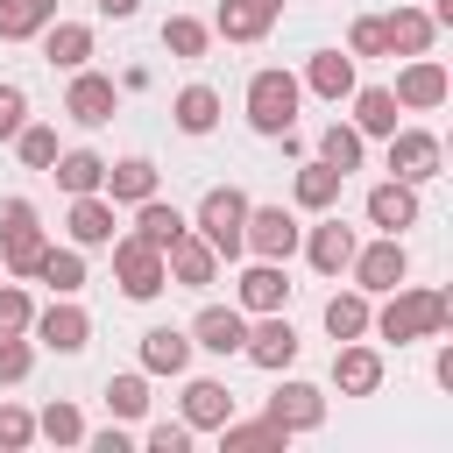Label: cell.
<instances>
[{"instance_id": "1", "label": "cell", "mask_w": 453, "mask_h": 453, "mask_svg": "<svg viewBox=\"0 0 453 453\" xmlns=\"http://www.w3.org/2000/svg\"><path fill=\"white\" fill-rule=\"evenodd\" d=\"M453 319V304H446V290H403L396 283V297L382 304V319H368V326H382V340H425V333H439Z\"/></svg>"}, {"instance_id": "2", "label": "cell", "mask_w": 453, "mask_h": 453, "mask_svg": "<svg viewBox=\"0 0 453 453\" xmlns=\"http://www.w3.org/2000/svg\"><path fill=\"white\" fill-rule=\"evenodd\" d=\"M248 120L262 134H290V120H297V78L290 71H255L248 78Z\"/></svg>"}, {"instance_id": "3", "label": "cell", "mask_w": 453, "mask_h": 453, "mask_svg": "<svg viewBox=\"0 0 453 453\" xmlns=\"http://www.w3.org/2000/svg\"><path fill=\"white\" fill-rule=\"evenodd\" d=\"M241 219H248V198L234 191V184H212L205 198H198V234L212 241V255H241Z\"/></svg>"}, {"instance_id": "4", "label": "cell", "mask_w": 453, "mask_h": 453, "mask_svg": "<svg viewBox=\"0 0 453 453\" xmlns=\"http://www.w3.org/2000/svg\"><path fill=\"white\" fill-rule=\"evenodd\" d=\"M42 226H35V205L28 198H7L0 205V255H7V269L14 276H35V262H42Z\"/></svg>"}, {"instance_id": "5", "label": "cell", "mask_w": 453, "mask_h": 453, "mask_svg": "<svg viewBox=\"0 0 453 453\" xmlns=\"http://www.w3.org/2000/svg\"><path fill=\"white\" fill-rule=\"evenodd\" d=\"M113 276H120V290L127 297H156L163 283H170V269H163V248H149V241H113Z\"/></svg>"}, {"instance_id": "6", "label": "cell", "mask_w": 453, "mask_h": 453, "mask_svg": "<svg viewBox=\"0 0 453 453\" xmlns=\"http://www.w3.org/2000/svg\"><path fill=\"white\" fill-rule=\"evenodd\" d=\"M241 248H255L262 262H283V255L297 248V219H290L283 205H248V219H241Z\"/></svg>"}, {"instance_id": "7", "label": "cell", "mask_w": 453, "mask_h": 453, "mask_svg": "<svg viewBox=\"0 0 453 453\" xmlns=\"http://www.w3.org/2000/svg\"><path fill=\"white\" fill-rule=\"evenodd\" d=\"M389 170H396L403 184L439 177V134H425V127H389Z\"/></svg>"}, {"instance_id": "8", "label": "cell", "mask_w": 453, "mask_h": 453, "mask_svg": "<svg viewBox=\"0 0 453 453\" xmlns=\"http://www.w3.org/2000/svg\"><path fill=\"white\" fill-rule=\"evenodd\" d=\"M354 276H361V290H396L403 283V269H411V255H403V241L389 234V241H375V248H354V262H347Z\"/></svg>"}, {"instance_id": "9", "label": "cell", "mask_w": 453, "mask_h": 453, "mask_svg": "<svg viewBox=\"0 0 453 453\" xmlns=\"http://www.w3.org/2000/svg\"><path fill=\"white\" fill-rule=\"evenodd\" d=\"M241 354H248L255 368H269V375H276V368H290V361H297V333H290V319L262 311V326L241 340Z\"/></svg>"}, {"instance_id": "10", "label": "cell", "mask_w": 453, "mask_h": 453, "mask_svg": "<svg viewBox=\"0 0 453 453\" xmlns=\"http://www.w3.org/2000/svg\"><path fill=\"white\" fill-rule=\"evenodd\" d=\"M163 269H170L177 283H191V290H198V283H212L219 255H212V241H205V234H191V226H184V234L163 248Z\"/></svg>"}, {"instance_id": "11", "label": "cell", "mask_w": 453, "mask_h": 453, "mask_svg": "<svg viewBox=\"0 0 453 453\" xmlns=\"http://www.w3.org/2000/svg\"><path fill=\"white\" fill-rule=\"evenodd\" d=\"M241 340H248V319L226 304H205L191 319V347H205V354H241Z\"/></svg>"}, {"instance_id": "12", "label": "cell", "mask_w": 453, "mask_h": 453, "mask_svg": "<svg viewBox=\"0 0 453 453\" xmlns=\"http://www.w3.org/2000/svg\"><path fill=\"white\" fill-rule=\"evenodd\" d=\"M389 99H396V106H418V113H425V106H439V99H446V64H432V57H411Z\"/></svg>"}, {"instance_id": "13", "label": "cell", "mask_w": 453, "mask_h": 453, "mask_svg": "<svg viewBox=\"0 0 453 453\" xmlns=\"http://www.w3.org/2000/svg\"><path fill=\"white\" fill-rule=\"evenodd\" d=\"M64 113H71L78 127H99V120H113V78H99V71H78V78H71V99H64Z\"/></svg>"}, {"instance_id": "14", "label": "cell", "mask_w": 453, "mask_h": 453, "mask_svg": "<svg viewBox=\"0 0 453 453\" xmlns=\"http://www.w3.org/2000/svg\"><path fill=\"white\" fill-rule=\"evenodd\" d=\"M28 326H35V340H42V347H57V354H78V347L92 340V319H85L78 304H50V311H42V319H28Z\"/></svg>"}, {"instance_id": "15", "label": "cell", "mask_w": 453, "mask_h": 453, "mask_svg": "<svg viewBox=\"0 0 453 453\" xmlns=\"http://www.w3.org/2000/svg\"><path fill=\"white\" fill-rule=\"evenodd\" d=\"M269 418H276L283 432H311V425L326 418V396H319L311 382H283V389L269 396Z\"/></svg>"}, {"instance_id": "16", "label": "cell", "mask_w": 453, "mask_h": 453, "mask_svg": "<svg viewBox=\"0 0 453 453\" xmlns=\"http://www.w3.org/2000/svg\"><path fill=\"white\" fill-rule=\"evenodd\" d=\"M333 382H340V396H375V382H382V361H375V347H340L333 354Z\"/></svg>"}, {"instance_id": "17", "label": "cell", "mask_w": 453, "mask_h": 453, "mask_svg": "<svg viewBox=\"0 0 453 453\" xmlns=\"http://www.w3.org/2000/svg\"><path fill=\"white\" fill-rule=\"evenodd\" d=\"M368 219H375L382 234H396V226H411V219H418V191H411L403 177H389V184H375V191H368Z\"/></svg>"}, {"instance_id": "18", "label": "cell", "mask_w": 453, "mask_h": 453, "mask_svg": "<svg viewBox=\"0 0 453 453\" xmlns=\"http://www.w3.org/2000/svg\"><path fill=\"white\" fill-rule=\"evenodd\" d=\"M276 14H283V0H226V7H219V35H226V42H255Z\"/></svg>"}, {"instance_id": "19", "label": "cell", "mask_w": 453, "mask_h": 453, "mask_svg": "<svg viewBox=\"0 0 453 453\" xmlns=\"http://www.w3.org/2000/svg\"><path fill=\"white\" fill-rule=\"evenodd\" d=\"M71 241H78V248H106V241H113V205H106L99 191H78V205H71Z\"/></svg>"}, {"instance_id": "20", "label": "cell", "mask_w": 453, "mask_h": 453, "mask_svg": "<svg viewBox=\"0 0 453 453\" xmlns=\"http://www.w3.org/2000/svg\"><path fill=\"white\" fill-rule=\"evenodd\" d=\"M226 418H234V389H226V382H191V389H184V425L219 432Z\"/></svg>"}, {"instance_id": "21", "label": "cell", "mask_w": 453, "mask_h": 453, "mask_svg": "<svg viewBox=\"0 0 453 453\" xmlns=\"http://www.w3.org/2000/svg\"><path fill=\"white\" fill-rule=\"evenodd\" d=\"M432 28H439L432 14H418V7H396V14L382 21V42H389V50H403V57H425V50H432Z\"/></svg>"}, {"instance_id": "22", "label": "cell", "mask_w": 453, "mask_h": 453, "mask_svg": "<svg viewBox=\"0 0 453 453\" xmlns=\"http://www.w3.org/2000/svg\"><path fill=\"white\" fill-rule=\"evenodd\" d=\"M347 262H354V226H340V219L311 226V269L319 276H340Z\"/></svg>"}, {"instance_id": "23", "label": "cell", "mask_w": 453, "mask_h": 453, "mask_svg": "<svg viewBox=\"0 0 453 453\" xmlns=\"http://www.w3.org/2000/svg\"><path fill=\"white\" fill-rule=\"evenodd\" d=\"M184 361H191V340L184 333H170V326L142 333V368L149 375H184Z\"/></svg>"}, {"instance_id": "24", "label": "cell", "mask_w": 453, "mask_h": 453, "mask_svg": "<svg viewBox=\"0 0 453 453\" xmlns=\"http://www.w3.org/2000/svg\"><path fill=\"white\" fill-rule=\"evenodd\" d=\"M106 191H113V198H127V205H142V198H156V163H149V156H127V163H106Z\"/></svg>"}, {"instance_id": "25", "label": "cell", "mask_w": 453, "mask_h": 453, "mask_svg": "<svg viewBox=\"0 0 453 453\" xmlns=\"http://www.w3.org/2000/svg\"><path fill=\"white\" fill-rule=\"evenodd\" d=\"M177 234H184V212H177V205H163V198H142V205H134V241L170 248Z\"/></svg>"}, {"instance_id": "26", "label": "cell", "mask_w": 453, "mask_h": 453, "mask_svg": "<svg viewBox=\"0 0 453 453\" xmlns=\"http://www.w3.org/2000/svg\"><path fill=\"white\" fill-rule=\"evenodd\" d=\"M283 297H290V283H283L276 262H255V269L241 276V304H248V311H283Z\"/></svg>"}, {"instance_id": "27", "label": "cell", "mask_w": 453, "mask_h": 453, "mask_svg": "<svg viewBox=\"0 0 453 453\" xmlns=\"http://www.w3.org/2000/svg\"><path fill=\"white\" fill-rule=\"evenodd\" d=\"M57 14V0H0V42H21V35H42Z\"/></svg>"}, {"instance_id": "28", "label": "cell", "mask_w": 453, "mask_h": 453, "mask_svg": "<svg viewBox=\"0 0 453 453\" xmlns=\"http://www.w3.org/2000/svg\"><path fill=\"white\" fill-rule=\"evenodd\" d=\"M42 57L64 64V71H78V64L92 57V28H85V21H57V28L42 35Z\"/></svg>"}, {"instance_id": "29", "label": "cell", "mask_w": 453, "mask_h": 453, "mask_svg": "<svg viewBox=\"0 0 453 453\" xmlns=\"http://www.w3.org/2000/svg\"><path fill=\"white\" fill-rule=\"evenodd\" d=\"M212 120H219V92L212 85H184L177 92V127L184 134H212Z\"/></svg>"}, {"instance_id": "30", "label": "cell", "mask_w": 453, "mask_h": 453, "mask_svg": "<svg viewBox=\"0 0 453 453\" xmlns=\"http://www.w3.org/2000/svg\"><path fill=\"white\" fill-rule=\"evenodd\" d=\"M396 113H403V106H396L382 85L354 92V134H389V127H396Z\"/></svg>"}, {"instance_id": "31", "label": "cell", "mask_w": 453, "mask_h": 453, "mask_svg": "<svg viewBox=\"0 0 453 453\" xmlns=\"http://www.w3.org/2000/svg\"><path fill=\"white\" fill-rule=\"evenodd\" d=\"M50 170H57V184H64L71 198H78V191H99V184H106V163H99L92 149H71V156H57Z\"/></svg>"}, {"instance_id": "32", "label": "cell", "mask_w": 453, "mask_h": 453, "mask_svg": "<svg viewBox=\"0 0 453 453\" xmlns=\"http://www.w3.org/2000/svg\"><path fill=\"white\" fill-rule=\"evenodd\" d=\"M311 92H319V99H347V92H354V57H340V50L311 57Z\"/></svg>"}, {"instance_id": "33", "label": "cell", "mask_w": 453, "mask_h": 453, "mask_svg": "<svg viewBox=\"0 0 453 453\" xmlns=\"http://www.w3.org/2000/svg\"><path fill=\"white\" fill-rule=\"evenodd\" d=\"M368 319H375V311H368V297H361V290H347V297H333V304H326V333H333V340H361V333H368Z\"/></svg>"}, {"instance_id": "34", "label": "cell", "mask_w": 453, "mask_h": 453, "mask_svg": "<svg viewBox=\"0 0 453 453\" xmlns=\"http://www.w3.org/2000/svg\"><path fill=\"white\" fill-rule=\"evenodd\" d=\"M333 198H340V170H333V163H304V170H297V205L326 212Z\"/></svg>"}, {"instance_id": "35", "label": "cell", "mask_w": 453, "mask_h": 453, "mask_svg": "<svg viewBox=\"0 0 453 453\" xmlns=\"http://www.w3.org/2000/svg\"><path fill=\"white\" fill-rule=\"evenodd\" d=\"M35 276H42V283H50L57 297H71V290L85 283V262H78L71 248H42V262H35Z\"/></svg>"}, {"instance_id": "36", "label": "cell", "mask_w": 453, "mask_h": 453, "mask_svg": "<svg viewBox=\"0 0 453 453\" xmlns=\"http://www.w3.org/2000/svg\"><path fill=\"white\" fill-rule=\"evenodd\" d=\"M319 163H333V170H340V177H347V170H354V163H361V134H354V127H340V120H333V127H326V134H319Z\"/></svg>"}, {"instance_id": "37", "label": "cell", "mask_w": 453, "mask_h": 453, "mask_svg": "<svg viewBox=\"0 0 453 453\" xmlns=\"http://www.w3.org/2000/svg\"><path fill=\"white\" fill-rule=\"evenodd\" d=\"M163 50H170V57H198V50H205V21L170 14V21H163Z\"/></svg>"}, {"instance_id": "38", "label": "cell", "mask_w": 453, "mask_h": 453, "mask_svg": "<svg viewBox=\"0 0 453 453\" xmlns=\"http://www.w3.org/2000/svg\"><path fill=\"white\" fill-rule=\"evenodd\" d=\"M35 432H42V439H57V446H78V439H85V418H78L71 403H50V411L35 418Z\"/></svg>"}, {"instance_id": "39", "label": "cell", "mask_w": 453, "mask_h": 453, "mask_svg": "<svg viewBox=\"0 0 453 453\" xmlns=\"http://www.w3.org/2000/svg\"><path fill=\"white\" fill-rule=\"evenodd\" d=\"M219 439H226V446H283L290 432H283L276 418H255V425H234V418H226V425H219Z\"/></svg>"}, {"instance_id": "40", "label": "cell", "mask_w": 453, "mask_h": 453, "mask_svg": "<svg viewBox=\"0 0 453 453\" xmlns=\"http://www.w3.org/2000/svg\"><path fill=\"white\" fill-rule=\"evenodd\" d=\"M14 149H21V163H28V170H50V163H57V134H50V127H28V120H21Z\"/></svg>"}, {"instance_id": "41", "label": "cell", "mask_w": 453, "mask_h": 453, "mask_svg": "<svg viewBox=\"0 0 453 453\" xmlns=\"http://www.w3.org/2000/svg\"><path fill=\"white\" fill-rule=\"evenodd\" d=\"M106 403H113L120 418H142V411H149V382H142V375H113V382H106Z\"/></svg>"}, {"instance_id": "42", "label": "cell", "mask_w": 453, "mask_h": 453, "mask_svg": "<svg viewBox=\"0 0 453 453\" xmlns=\"http://www.w3.org/2000/svg\"><path fill=\"white\" fill-rule=\"evenodd\" d=\"M28 439H35V418H28V411H14V403H0V446H7V453H21Z\"/></svg>"}, {"instance_id": "43", "label": "cell", "mask_w": 453, "mask_h": 453, "mask_svg": "<svg viewBox=\"0 0 453 453\" xmlns=\"http://www.w3.org/2000/svg\"><path fill=\"white\" fill-rule=\"evenodd\" d=\"M28 319H35L28 297H21L14 283H0V333H28Z\"/></svg>"}, {"instance_id": "44", "label": "cell", "mask_w": 453, "mask_h": 453, "mask_svg": "<svg viewBox=\"0 0 453 453\" xmlns=\"http://www.w3.org/2000/svg\"><path fill=\"white\" fill-rule=\"evenodd\" d=\"M21 120H28L21 85H0V142H14V134H21Z\"/></svg>"}, {"instance_id": "45", "label": "cell", "mask_w": 453, "mask_h": 453, "mask_svg": "<svg viewBox=\"0 0 453 453\" xmlns=\"http://www.w3.org/2000/svg\"><path fill=\"white\" fill-rule=\"evenodd\" d=\"M21 375H28V347L14 333H0V382H21Z\"/></svg>"}, {"instance_id": "46", "label": "cell", "mask_w": 453, "mask_h": 453, "mask_svg": "<svg viewBox=\"0 0 453 453\" xmlns=\"http://www.w3.org/2000/svg\"><path fill=\"white\" fill-rule=\"evenodd\" d=\"M382 50H389V42H382V21L361 14V21H354V57H382Z\"/></svg>"}, {"instance_id": "47", "label": "cell", "mask_w": 453, "mask_h": 453, "mask_svg": "<svg viewBox=\"0 0 453 453\" xmlns=\"http://www.w3.org/2000/svg\"><path fill=\"white\" fill-rule=\"evenodd\" d=\"M149 446L156 453H184L191 446V425H149Z\"/></svg>"}, {"instance_id": "48", "label": "cell", "mask_w": 453, "mask_h": 453, "mask_svg": "<svg viewBox=\"0 0 453 453\" xmlns=\"http://www.w3.org/2000/svg\"><path fill=\"white\" fill-rule=\"evenodd\" d=\"M134 7H142V0H99V14H113V21H127Z\"/></svg>"}]
</instances>
